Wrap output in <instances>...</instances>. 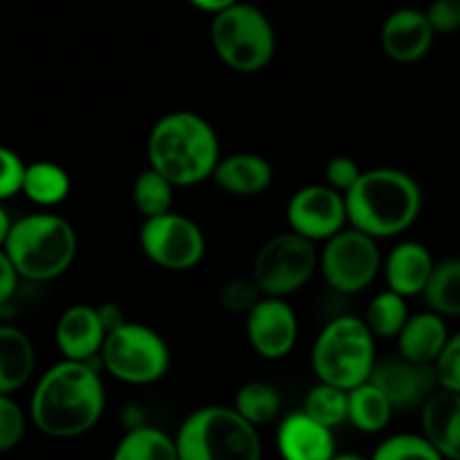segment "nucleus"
<instances>
[{
  "mask_svg": "<svg viewBox=\"0 0 460 460\" xmlns=\"http://www.w3.org/2000/svg\"><path fill=\"white\" fill-rule=\"evenodd\" d=\"M106 407V391L90 362L66 359L43 373L30 402L36 429L52 438H76L93 429Z\"/></svg>",
  "mask_w": 460,
  "mask_h": 460,
  "instance_id": "f257e3e1",
  "label": "nucleus"
},
{
  "mask_svg": "<svg viewBox=\"0 0 460 460\" xmlns=\"http://www.w3.org/2000/svg\"><path fill=\"white\" fill-rule=\"evenodd\" d=\"M148 166L175 187H193L214 175L220 162V142L205 117L175 111L160 117L146 142Z\"/></svg>",
  "mask_w": 460,
  "mask_h": 460,
  "instance_id": "f03ea898",
  "label": "nucleus"
},
{
  "mask_svg": "<svg viewBox=\"0 0 460 460\" xmlns=\"http://www.w3.org/2000/svg\"><path fill=\"white\" fill-rule=\"evenodd\" d=\"M349 225L373 238L407 232L422 209V189L416 178L400 169L362 171L344 193Z\"/></svg>",
  "mask_w": 460,
  "mask_h": 460,
  "instance_id": "7ed1b4c3",
  "label": "nucleus"
},
{
  "mask_svg": "<svg viewBox=\"0 0 460 460\" xmlns=\"http://www.w3.org/2000/svg\"><path fill=\"white\" fill-rule=\"evenodd\" d=\"M76 232L57 214H30L13 220L4 252L18 277L27 281H52L72 268L76 256Z\"/></svg>",
  "mask_w": 460,
  "mask_h": 460,
  "instance_id": "20e7f679",
  "label": "nucleus"
},
{
  "mask_svg": "<svg viewBox=\"0 0 460 460\" xmlns=\"http://www.w3.org/2000/svg\"><path fill=\"white\" fill-rule=\"evenodd\" d=\"M180 460H261L256 425L232 407H202L178 431Z\"/></svg>",
  "mask_w": 460,
  "mask_h": 460,
  "instance_id": "39448f33",
  "label": "nucleus"
},
{
  "mask_svg": "<svg viewBox=\"0 0 460 460\" xmlns=\"http://www.w3.org/2000/svg\"><path fill=\"white\" fill-rule=\"evenodd\" d=\"M313 371L319 382L355 389L376 367V335L364 319L344 314L323 326L313 346Z\"/></svg>",
  "mask_w": 460,
  "mask_h": 460,
  "instance_id": "423d86ee",
  "label": "nucleus"
},
{
  "mask_svg": "<svg viewBox=\"0 0 460 460\" xmlns=\"http://www.w3.org/2000/svg\"><path fill=\"white\" fill-rule=\"evenodd\" d=\"M211 45L229 70L254 75L270 66L277 52V34L259 7L236 3L211 21Z\"/></svg>",
  "mask_w": 460,
  "mask_h": 460,
  "instance_id": "0eeeda50",
  "label": "nucleus"
},
{
  "mask_svg": "<svg viewBox=\"0 0 460 460\" xmlns=\"http://www.w3.org/2000/svg\"><path fill=\"white\" fill-rule=\"evenodd\" d=\"M99 358L106 371L126 385H153L166 376L171 364L164 337L133 322L119 323L108 332Z\"/></svg>",
  "mask_w": 460,
  "mask_h": 460,
  "instance_id": "6e6552de",
  "label": "nucleus"
},
{
  "mask_svg": "<svg viewBox=\"0 0 460 460\" xmlns=\"http://www.w3.org/2000/svg\"><path fill=\"white\" fill-rule=\"evenodd\" d=\"M319 268V252L313 241L296 232L277 234L259 250L252 277L265 296H283L301 290Z\"/></svg>",
  "mask_w": 460,
  "mask_h": 460,
  "instance_id": "1a4fd4ad",
  "label": "nucleus"
},
{
  "mask_svg": "<svg viewBox=\"0 0 460 460\" xmlns=\"http://www.w3.org/2000/svg\"><path fill=\"white\" fill-rule=\"evenodd\" d=\"M319 268L328 286L341 295H358L367 290L380 274L382 256L377 238L359 229H341L328 238L319 254Z\"/></svg>",
  "mask_w": 460,
  "mask_h": 460,
  "instance_id": "9d476101",
  "label": "nucleus"
},
{
  "mask_svg": "<svg viewBox=\"0 0 460 460\" xmlns=\"http://www.w3.org/2000/svg\"><path fill=\"white\" fill-rule=\"evenodd\" d=\"M139 247L153 265L169 272H187L202 261L207 241L191 218L175 211L146 218L139 232Z\"/></svg>",
  "mask_w": 460,
  "mask_h": 460,
  "instance_id": "9b49d317",
  "label": "nucleus"
},
{
  "mask_svg": "<svg viewBox=\"0 0 460 460\" xmlns=\"http://www.w3.org/2000/svg\"><path fill=\"white\" fill-rule=\"evenodd\" d=\"M286 216L292 232L313 243H326L349 225L344 193L328 184H308L292 193Z\"/></svg>",
  "mask_w": 460,
  "mask_h": 460,
  "instance_id": "f8f14e48",
  "label": "nucleus"
},
{
  "mask_svg": "<svg viewBox=\"0 0 460 460\" xmlns=\"http://www.w3.org/2000/svg\"><path fill=\"white\" fill-rule=\"evenodd\" d=\"M368 380L389 398L395 411L422 407L440 389L434 364L413 362L402 355L377 359Z\"/></svg>",
  "mask_w": 460,
  "mask_h": 460,
  "instance_id": "ddd939ff",
  "label": "nucleus"
},
{
  "mask_svg": "<svg viewBox=\"0 0 460 460\" xmlns=\"http://www.w3.org/2000/svg\"><path fill=\"white\" fill-rule=\"evenodd\" d=\"M247 340L263 359H283L292 353L299 337V322L283 296H263L245 314Z\"/></svg>",
  "mask_w": 460,
  "mask_h": 460,
  "instance_id": "4468645a",
  "label": "nucleus"
},
{
  "mask_svg": "<svg viewBox=\"0 0 460 460\" xmlns=\"http://www.w3.org/2000/svg\"><path fill=\"white\" fill-rule=\"evenodd\" d=\"M108 328L102 317V310L88 304H76L63 310L57 322V346L66 359L90 362L102 353Z\"/></svg>",
  "mask_w": 460,
  "mask_h": 460,
  "instance_id": "2eb2a0df",
  "label": "nucleus"
},
{
  "mask_svg": "<svg viewBox=\"0 0 460 460\" xmlns=\"http://www.w3.org/2000/svg\"><path fill=\"white\" fill-rule=\"evenodd\" d=\"M434 27L425 12L413 7L395 9L382 25V49L398 63H416L429 54L434 45Z\"/></svg>",
  "mask_w": 460,
  "mask_h": 460,
  "instance_id": "dca6fc26",
  "label": "nucleus"
},
{
  "mask_svg": "<svg viewBox=\"0 0 460 460\" xmlns=\"http://www.w3.org/2000/svg\"><path fill=\"white\" fill-rule=\"evenodd\" d=\"M277 447L283 460H331L335 456V436L305 411L290 413L281 422Z\"/></svg>",
  "mask_w": 460,
  "mask_h": 460,
  "instance_id": "f3484780",
  "label": "nucleus"
},
{
  "mask_svg": "<svg viewBox=\"0 0 460 460\" xmlns=\"http://www.w3.org/2000/svg\"><path fill=\"white\" fill-rule=\"evenodd\" d=\"M420 409L422 436L443 458L460 460V394L438 389Z\"/></svg>",
  "mask_w": 460,
  "mask_h": 460,
  "instance_id": "a211bd4d",
  "label": "nucleus"
},
{
  "mask_svg": "<svg viewBox=\"0 0 460 460\" xmlns=\"http://www.w3.org/2000/svg\"><path fill=\"white\" fill-rule=\"evenodd\" d=\"M436 261L431 252L422 243L407 241L394 247L385 263V277L389 290L398 292L404 299L407 296L422 295L429 283Z\"/></svg>",
  "mask_w": 460,
  "mask_h": 460,
  "instance_id": "6ab92c4d",
  "label": "nucleus"
},
{
  "mask_svg": "<svg viewBox=\"0 0 460 460\" xmlns=\"http://www.w3.org/2000/svg\"><path fill=\"white\" fill-rule=\"evenodd\" d=\"M211 178L229 196L250 198L259 196L272 184L274 171L263 155L234 153V155L220 157Z\"/></svg>",
  "mask_w": 460,
  "mask_h": 460,
  "instance_id": "aec40b11",
  "label": "nucleus"
},
{
  "mask_svg": "<svg viewBox=\"0 0 460 460\" xmlns=\"http://www.w3.org/2000/svg\"><path fill=\"white\" fill-rule=\"evenodd\" d=\"M449 340L447 323L443 314L418 313L409 317L402 332L398 335V350L402 358L420 364H436Z\"/></svg>",
  "mask_w": 460,
  "mask_h": 460,
  "instance_id": "412c9836",
  "label": "nucleus"
},
{
  "mask_svg": "<svg viewBox=\"0 0 460 460\" xmlns=\"http://www.w3.org/2000/svg\"><path fill=\"white\" fill-rule=\"evenodd\" d=\"M36 350L30 335L0 323V394H16L34 376Z\"/></svg>",
  "mask_w": 460,
  "mask_h": 460,
  "instance_id": "4be33fe9",
  "label": "nucleus"
},
{
  "mask_svg": "<svg viewBox=\"0 0 460 460\" xmlns=\"http://www.w3.org/2000/svg\"><path fill=\"white\" fill-rule=\"evenodd\" d=\"M70 175L63 166L49 160L31 162L25 166L22 178V196L39 207H57L70 196Z\"/></svg>",
  "mask_w": 460,
  "mask_h": 460,
  "instance_id": "5701e85b",
  "label": "nucleus"
},
{
  "mask_svg": "<svg viewBox=\"0 0 460 460\" xmlns=\"http://www.w3.org/2000/svg\"><path fill=\"white\" fill-rule=\"evenodd\" d=\"M394 404L371 380L349 391V422L367 434H377L389 425Z\"/></svg>",
  "mask_w": 460,
  "mask_h": 460,
  "instance_id": "b1692460",
  "label": "nucleus"
},
{
  "mask_svg": "<svg viewBox=\"0 0 460 460\" xmlns=\"http://www.w3.org/2000/svg\"><path fill=\"white\" fill-rule=\"evenodd\" d=\"M112 460H180L173 438L153 427H135L119 440Z\"/></svg>",
  "mask_w": 460,
  "mask_h": 460,
  "instance_id": "393cba45",
  "label": "nucleus"
},
{
  "mask_svg": "<svg viewBox=\"0 0 460 460\" xmlns=\"http://www.w3.org/2000/svg\"><path fill=\"white\" fill-rule=\"evenodd\" d=\"M422 296L434 313L443 317H460V259L436 263Z\"/></svg>",
  "mask_w": 460,
  "mask_h": 460,
  "instance_id": "a878e982",
  "label": "nucleus"
},
{
  "mask_svg": "<svg viewBox=\"0 0 460 460\" xmlns=\"http://www.w3.org/2000/svg\"><path fill=\"white\" fill-rule=\"evenodd\" d=\"M173 189L175 184L153 166L139 171L133 182L135 209L144 216V220L173 211Z\"/></svg>",
  "mask_w": 460,
  "mask_h": 460,
  "instance_id": "bb28decb",
  "label": "nucleus"
},
{
  "mask_svg": "<svg viewBox=\"0 0 460 460\" xmlns=\"http://www.w3.org/2000/svg\"><path fill=\"white\" fill-rule=\"evenodd\" d=\"M371 332L382 340H398L404 323L409 322L407 299L394 290H385L368 304L367 317H364Z\"/></svg>",
  "mask_w": 460,
  "mask_h": 460,
  "instance_id": "cd10ccee",
  "label": "nucleus"
},
{
  "mask_svg": "<svg viewBox=\"0 0 460 460\" xmlns=\"http://www.w3.org/2000/svg\"><path fill=\"white\" fill-rule=\"evenodd\" d=\"M304 411L322 425L335 429L349 420V391L328 382H319L305 395Z\"/></svg>",
  "mask_w": 460,
  "mask_h": 460,
  "instance_id": "c85d7f7f",
  "label": "nucleus"
},
{
  "mask_svg": "<svg viewBox=\"0 0 460 460\" xmlns=\"http://www.w3.org/2000/svg\"><path fill=\"white\" fill-rule=\"evenodd\" d=\"M234 409L252 425H268L281 411V395L268 382H250L238 389Z\"/></svg>",
  "mask_w": 460,
  "mask_h": 460,
  "instance_id": "c756f323",
  "label": "nucleus"
},
{
  "mask_svg": "<svg viewBox=\"0 0 460 460\" xmlns=\"http://www.w3.org/2000/svg\"><path fill=\"white\" fill-rule=\"evenodd\" d=\"M371 460H445L443 454L425 438L416 434H398L386 438L376 449Z\"/></svg>",
  "mask_w": 460,
  "mask_h": 460,
  "instance_id": "7c9ffc66",
  "label": "nucleus"
},
{
  "mask_svg": "<svg viewBox=\"0 0 460 460\" xmlns=\"http://www.w3.org/2000/svg\"><path fill=\"white\" fill-rule=\"evenodd\" d=\"M263 290L259 288V283L254 281V277H238L232 279L227 286L223 288V308L229 310L234 314H247L261 299H263Z\"/></svg>",
  "mask_w": 460,
  "mask_h": 460,
  "instance_id": "2f4dec72",
  "label": "nucleus"
},
{
  "mask_svg": "<svg viewBox=\"0 0 460 460\" xmlns=\"http://www.w3.org/2000/svg\"><path fill=\"white\" fill-rule=\"evenodd\" d=\"M25 413L9 394H0V454L18 447L25 436Z\"/></svg>",
  "mask_w": 460,
  "mask_h": 460,
  "instance_id": "473e14b6",
  "label": "nucleus"
},
{
  "mask_svg": "<svg viewBox=\"0 0 460 460\" xmlns=\"http://www.w3.org/2000/svg\"><path fill=\"white\" fill-rule=\"evenodd\" d=\"M436 373H438L440 389L460 394V331L449 335L443 353L436 359Z\"/></svg>",
  "mask_w": 460,
  "mask_h": 460,
  "instance_id": "72a5a7b5",
  "label": "nucleus"
},
{
  "mask_svg": "<svg viewBox=\"0 0 460 460\" xmlns=\"http://www.w3.org/2000/svg\"><path fill=\"white\" fill-rule=\"evenodd\" d=\"M25 162L12 148L0 146V202L18 196L22 191L25 178Z\"/></svg>",
  "mask_w": 460,
  "mask_h": 460,
  "instance_id": "f704fd0d",
  "label": "nucleus"
},
{
  "mask_svg": "<svg viewBox=\"0 0 460 460\" xmlns=\"http://www.w3.org/2000/svg\"><path fill=\"white\" fill-rule=\"evenodd\" d=\"M359 175H362V169L349 155H337L326 164V184L337 189L340 193L350 191L353 184L359 180Z\"/></svg>",
  "mask_w": 460,
  "mask_h": 460,
  "instance_id": "c9c22d12",
  "label": "nucleus"
},
{
  "mask_svg": "<svg viewBox=\"0 0 460 460\" xmlns=\"http://www.w3.org/2000/svg\"><path fill=\"white\" fill-rule=\"evenodd\" d=\"M425 13L436 34H454L460 30V0H434Z\"/></svg>",
  "mask_w": 460,
  "mask_h": 460,
  "instance_id": "e433bc0d",
  "label": "nucleus"
},
{
  "mask_svg": "<svg viewBox=\"0 0 460 460\" xmlns=\"http://www.w3.org/2000/svg\"><path fill=\"white\" fill-rule=\"evenodd\" d=\"M18 279L21 277H18L12 259L7 256L4 247H0V305H4L13 295H16Z\"/></svg>",
  "mask_w": 460,
  "mask_h": 460,
  "instance_id": "4c0bfd02",
  "label": "nucleus"
},
{
  "mask_svg": "<svg viewBox=\"0 0 460 460\" xmlns=\"http://www.w3.org/2000/svg\"><path fill=\"white\" fill-rule=\"evenodd\" d=\"M189 3H191L196 9H200V12H209L216 16V13L225 12V9L241 3V0H189Z\"/></svg>",
  "mask_w": 460,
  "mask_h": 460,
  "instance_id": "58836bf2",
  "label": "nucleus"
},
{
  "mask_svg": "<svg viewBox=\"0 0 460 460\" xmlns=\"http://www.w3.org/2000/svg\"><path fill=\"white\" fill-rule=\"evenodd\" d=\"M12 225L13 220L9 218L7 209H4L3 202H0V247H4V243H7L9 232H12Z\"/></svg>",
  "mask_w": 460,
  "mask_h": 460,
  "instance_id": "ea45409f",
  "label": "nucleus"
},
{
  "mask_svg": "<svg viewBox=\"0 0 460 460\" xmlns=\"http://www.w3.org/2000/svg\"><path fill=\"white\" fill-rule=\"evenodd\" d=\"M331 460H364V458L358 456V454H335Z\"/></svg>",
  "mask_w": 460,
  "mask_h": 460,
  "instance_id": "a19ab883",
  "label": "nucleus"
}]
</instances>
